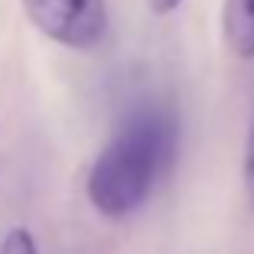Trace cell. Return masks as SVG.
Returning a JSON list of instances; mask_svg holds the SVG:
<instances>
[{
  "instance_id": "1",
  "label": "cell",
  "mask_w": 254,
  "mask_h": 254,
  "mask_svg": "<svg viewBox=\"0 0 254 254\" xmlns=\"http://www.w3.org/2000/svg\"><path fill=\"white\" fill-rule=\"evenodd\" d=\"M176 140L180 124L173 111L160 105L137 108L101 147L88 170L85 192L91 209L111 222L134 215L170 170L176 157Z\"/></svg>"
},
{
  "instance_id": "2",
  "label": "cell",
  "mask_w": 254,
  "mask_h": 254,
  "mask_svg": "<svg viewBox=\"0 0 254 254\" xmlns=\"http://www.w3.org/2000/svg\"><path fill=\"white\" fill-rule=\"evenodd\" d=\"M26 20L65 49H95L108 36L105 0H20Z\"/></svg>"
},
{
  "instance_id": "3",
  "label": "cell",
  "mask_w": 254,
  "mask_h": 254,
  "mask_svg": "<svg viewBox=\"0 0 254 254\" xmlns=\"http://www.w3.org/2000/svg\"><path fill=\"white\" fill-rule=\"evenodd\" d=\"M222 33L235 56L254 59V0H225Z\"/></svg>"
},
{
  "instance_id": "4",
  "label": "cell",
  "mask_w": 254,
  "mask_h": 254,
  "mask_svg": "<svg viewBox=\"0 0 254 254\" xmlns=\"http://www.w3.org/2000/svg\"><path fill=\"white\" fill-rule=\"evenodd\" d=\"M0 254H39V248H36V238H33L23 225H16V228H10V232L3 235Z\"/></svg>"
},
{
  "instance_id": "5",
  "label": "cell",
  "mask_w": 254,
  "mask_h": 254,
  "mask_svg": "<svg viewBox=\"0 0 254 254\" xmlns=\"http://www.w3.org/2000/svg\"><path fill=\"white\" fill-rule=\"evenodd\" d=\"M245 189L254 205V121H251V130H248V150H245Z\"/></svg>"
},
{
  "instance_id": "6",
  "label": "cell",
  "mask_w": 254,
  "mask_h": 254,
  "mask_svg": "<svg viewBox=\"0 0 254 254\" xmlns=\"http://www.w3.org/2000/svg\"><path fill=\"white\" fill-rule=\"evenodd\" d=\"M147 3H150V10H153V13L163 16V13H173V10L180 7L183 0H147Z\"/></svg>"
}]
</instances>
